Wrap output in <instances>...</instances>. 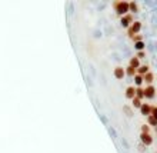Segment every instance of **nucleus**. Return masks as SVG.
<instances>
[{"label": "nucleus", "instance_id": "19", "mask_svg": "<svg viewBox=\"0 0 157 153\" xmlns=\"http://www.w3.org/2000/svg\"><path fill=\"white\" fill-rule=\"evenodd\" d=\"M109 133H110V135H111V136L114 137V139H116V137H117V133H116V130H114V129H113V127H110V129H109Z\"/></svg>", "mask_w": 157, "mask_h": 153}, {"label": "nucleus", "instance_id": "21", "mask_svg": "<svg viewBox=\"0 0 157 153\" xmlns=\"http://www.w3.org/2000/svg\"><path fill=\"white\" fill-rule=\"evenodd\" d=\"M124 112H126L127 115H131V110H130V107H129V106H124Z\"/></svg>", "mask_w": 157, "mask_h": 153}, {"label": "nucleus", "instance_id": "7", "mask_svg": "<svg viewBox=\"0 0 157 153\" xmlns=\"http://www.w3.org/2000/svg\"><path fill=\"white\" fill-rule=\"evenodd\" d=\"M134 96H136V89H134V86H129V87L126 89V97L133 99Z\"/></svg>", "mask_w": 157, "mask_h": 153}, {"label": "nucleus", "instance_id": "14", "mask_svg": "<svg viewBox=\"0 0 157 153\" xmlns=\"http://www.w3.org/2000/svg\"><path fill=\"white\" fill-rule=\"evenodd\" d=\"M149 123H150L151 126H156V124H157V118H156V116H151V115H150V116H149Z\"/></svg>", "mask_w": 157, "mask_h": 153}, {"label": "nucleus", "instance_id": "22", "mask_svg": "<svg viewBox=\"0 0 157 153\" xmlns=\"http://www.w3.org/2000/svg\"><path fill=\"white\" fill-rule=\"evenodd\" d=\"M143 57H144V53H143V51H140V53H139V57H137V59H143Z\"/></svg>", "mask_w": 157, "mask_h": 153}, {"label": "nucleus", "instance_id": "17", "mask_svg": "<svg viewBox=\"0 0 157 153\" xmlns=\"http://www.w3.org/2000/svg\"><path fill=\"white\" fill-rule=\"evenodd\" d=\"M143 47H144V43H143V40H141V42H137V43H136V49H137V50H141Z\"/></svg>", "mask_w": 157, "mask_h": 153}, {"label": "nucleus", "instance_id": "1", "mask_svg": "<svg viewBox=\"0 0 157 153\" xmlns=\"http://www.w3.org/2000/svg\"><path fill=\"white\" fill-rule=\"evenodd\" d=\"M113 7H114V10L117 12V15L124 16V15L129 12V1H114V3H113Z\"/></svg>", "mask_w": 157, "mask_h": 153}, {"label": "nucleus", "instance_id": "12", "mask_svg": "<svg viewBox=\"0 0 157 153\" xmlns=\"http://www.w3.org/2000/svg\"><path fill=\"white\" fill-rule=\"evenodd\" d=\"M124 73H127V74H130V76H136V74H137V69L129 66L127 69H124Z\"/></svg>", "mask_w": 157, "mask_h": 153}, {"label": "nucleus", "instance_id": "11", "mask_svg": "<svg viewBox=\"0 0 157 153\" xmlns=\"http://www.w3.org/2000/svg\"><path fill=\"white\" fill-rule=\"evenodd\" d=\"M129 66H131V67H134V69H139L140 67V60L137 59V57H133L131 60H130V65Z\"/></svg>", "mask_w": 157, "mask_h": 153}, {"label": "nucleus", "instance_id": "13", "mask_svg": "<svg viewBox=\"0 0 157 153\" xmlns=\"http://www.w3.org/2000/svg\"><path fill=\"white\" fill-rule=\"evenodd\" d=\"M129 10H131L133 13H134V12H137V4H136L134 1H131V3H129Z\"/></svg>", "mask_w": 157, "mask_h": 153}, {"label": "nucleus", "instance_id": "5", "mask_svg": "<svg viewBox=\"0 0 157 153\" xmlns=\"http://www.w3.org/2000/svg\"><path fill=\"white\" fill-rule=\"evenodd\" d=\"M140 110H141V115H144V116H150V113H151V104L144 103V104L140 106Z\"/></svg>", "mask_w": 157, "mask_h": 153}, {"label": "nucleus", "instance_id": "9", "mask_svg": "<svg viewBox=\"0 0 157 153\" xmlns=\"http://www.w3.org/2000/svg\"><path fill=\"white\" fill-rule=\"evenodd\" d=\"M153 79H154V76H153V73L151 72H149V73H146L144 76H143V80L146 82V83H153Z\"/></svg>", "mask_w": 157, "mask_h": 153}, {"label": "nucleus", "instance_id": "20", "mask_svg": "<svg viewBox=\"0 0 157 153\" xmlns=\"http://www.w3.org/2000/svg\"><path fill=\"white\" fill-rule=\"evenodd\" d=\"M131 39H133V40H136V42H141V36H140V34H136V36H133Z\"/></svg>", "mask_w": 157, "mask_h": 153}, {"label": "nucleus", "instance_id": "8", "mask_svg": "<svg viewBox=\"0 0 157 153\" xmlns=\"http://www.w3.org/2000/svg\"><path fill=\"white\" fill-rule=\"evenodd\" d=\"M124 74H126V73H124V69H123V67L119 66V67L114 69V76H116V79H123V77H124Z\"/></svg>", "mask_w": 157, "mask_h": 153}, {"label": "nucleus", "instance_id": "16", "mask_svg": "<svg viewBox=\"0 0 157 153\" xmlns=\"http://www.w3.org/2000/svg\"><path fill=\"white\" fill-rule=\"evenodd\" d=\"M134 80H136V85L140 86L141 83H143V76H140V74H136V76H134Z\"/></svg>", "mask_w": 157, "mask_h": 153}, {"label": "nucleus", "instance_id": "6", "mask_svg": "<svg viewBox=\"0 0 157 153\" xmlns=\"http://www.w3.org/2000/svg\"><path fill=\"white\" fill-rule=\"evenodd\" d=\"M133 22V16L131 15H124L122 17V24L123 27H130V23Z\"/></svg>", "mask_w": 157, "mask_h": 153}, {"label": "nucleus", "instance_id": "3", "mask_svg": "<svg viewBox=\"0 0 157 153\" xmlns=\"http://www.w3.org/2000/svg\"><path fill=\"white\" fill-rule=\"evenodd\" d=\"M154 86L153 85H147L146 86V89H143V96L144 97H149V99H151L153 96H154Z\"/></svg>", "mask_w": 157, "mask_h": 153}, {"label": "nucleus", "instance_id": "15", "mask_svg": "<svg viewBox=\"0 0 157 153\" xmlns=\"http://www.w3.org/2000/svg\"><path fill=\"white\" fill-rule=\"evenodd\" d=\"M131 100H133V107H140V106H141V100H140V99L133 97Z\"/></svg>", "mask_w": 157, "mask_h": 153}, {"label": "nucleus", "instance_id": "10", "mask_svg": "<svg viewBox=\"0 0 157 153\" xmlns=\"http://www.w3.org/2000/svg\"><path fill=\"white\" fill-rule=\"evenodd\" d=\"M137 73H139L140 76H144L146 73H149V66H147V65H144V66H140V67L137 69Z\"/></svg>", "mask_w": 157, "mask_h": 153}, {"label": "nucleus", "instance_id": "2", "mask_svg": "<svg viewBox=\"0 0 157 153\" xmlns=\"http://www.w3.org/2000/svg\"><path fill=\"white\" fill-rule=\"evenodd\" d=\"M140 27H141V23H140V22H134V23H131V24H130V29H129V36H130V37L136 36L137 32L140 30Z\"/></svg>", "mask_w": 157, "mask_h": 153}, {"label": "nucleus", "instance_id": "18", "mask_svg": "<svg viewBox=\"0 0 157 153\" xmlns=\"http://www.w3.org/2000/svg\"><path fill=\"white\" fill-rule=\"evenodd\" d=\"M141 130H143V133H149V132H150V127H149L147 124H143V126H141Z\"/></svg>", "mask_w": 157, "mask_h": 153}, {"label": "nucleus", "instance_id": "4", "mask_svg": "<svg viewBox=\"0 0 157 153\" xmlns=\"http://www.w3.org/2000/svg\"><path fill=\"white\" fill-rule=\"evenodd\" d=\"M140 139H141L143 145H146V146H149V145H151V143H153V137L150 136L149 133H141Z\"/></svg>", "mask_w": 157, "mask_h": 153}]
</instances>
